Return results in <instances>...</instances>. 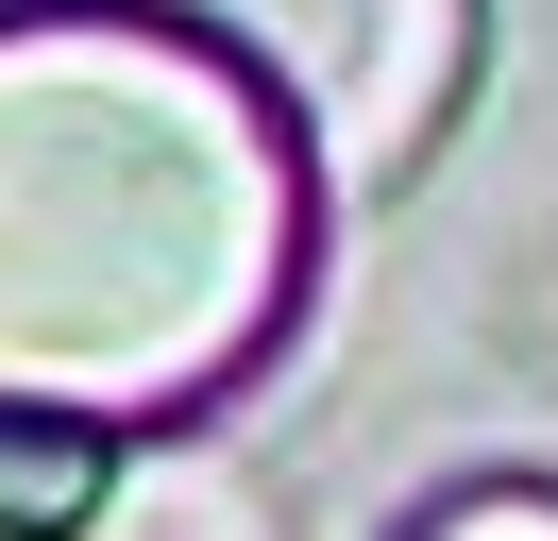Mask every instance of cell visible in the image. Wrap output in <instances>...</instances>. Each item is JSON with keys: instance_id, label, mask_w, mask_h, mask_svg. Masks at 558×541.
<instances>
[{"instance_id": "cell-1", "label": "cell", "mask_w": 558, "mask_h": 541, "mask_svg": "<svg viewBox=\"0 0 558 541\" xmlns=\"http://www.w3.org/2000/svg\"><path fill=\"white\" fill-rule=\"evenodd\" d=\"M305 288V135L153 0L0 17V406L170 423L238 389Z\"/></svg>"}, {"instance_id": "cell-2", "label": "cell", "mask_w": 558, "mask_h": 541, "mask_svg": "<svg viewBox=\"0 0 558 541\" xmlns=\"http://www.w3.org/2000/svg\"><path fill=\"white\" fill-rule=\"evenodd\" d=\"M119 491V423H69V406H0V541H85Z\"/></svg>"}, {"instance_id": "cell-3", "label": "cell", "mask_w": 558, "mask_h": 541, "mask_svg": "<svg viewBox=\"0 0 558 541\" xmlns=\"http://www.w3.org/2000/svg\"><path fill=\"white\" fill-rule=\"evenodd\" d=\"M423 541H558V491H524V473H508V491H457Z\"/></svg>"}]
</instances>
